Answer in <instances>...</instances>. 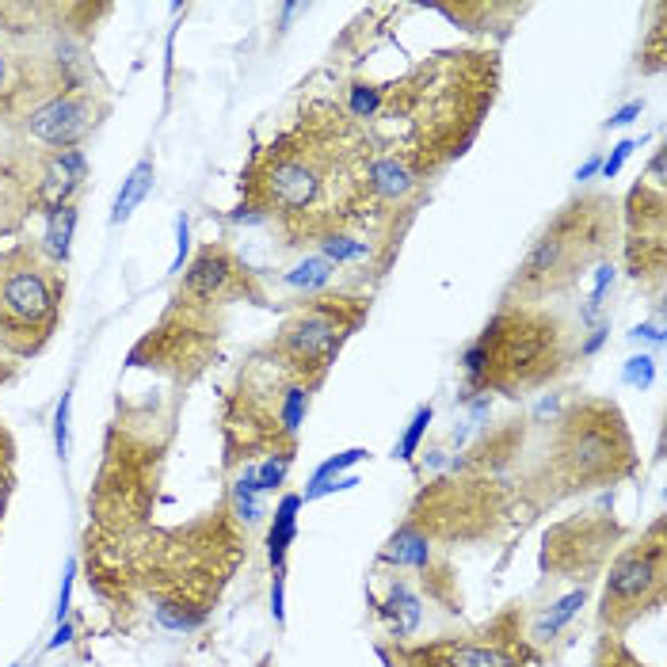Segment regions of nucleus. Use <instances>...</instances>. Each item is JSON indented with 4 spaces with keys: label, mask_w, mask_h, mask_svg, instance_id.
Here are the masks:
<instances>
[{
    "label": "nucleus",
    "mask_w": 667,
    "mask_h": 667,
    "mask_svg": "<svg viewBox=\"0 0 667 667\" xmlns=\"http://www.w3.org/2000/svg\"><path fill=\"white\" fill-rule=\"evenodd\" d=\"M374 142L344 103H309L298 122L256 149L241 176L248 210L283 229L286 244L359 233L366 225L393 229L370 199Z\"/></svg>",
    "instance_id": "f257e3e1"
},
{
    "label": "nucleus",
    "mask_w": 667,
    "mask_h": 667,
    "mask_svg": "<svg viewBox=\"0 0 667 667\" xmlns=\"http://www.w3.org/2000/svg\"><path fill=\"white\" fill-rule=\"evenodd\" d=\"M496 84V54H439L416 65L405 81L382 88V111L366 126V134L378 153L401 157L408 168L431 180L477 138L496 100Z\"/></svg>",
    "instance_id": "f03ea898"
},
{
    "label": "nucleus",
    "mask_w": 667,
    "mask_h": 667,
    "mask_svg": "<svg viewBox=\"0 0 667 667\" xmlns=\"http://www.w3.org/2000/svg\"><path fill=\"white\" fill-rule=\"evenodd\" d=\"M580 340L549 305H500L485 332L465 347L462 374L473 389L523 397L561 378L580 359Z\"/></svg>",
    "instance_id": "7ed1b4c3"
},
{
    "label": "nucleus",
    "mask_w": 667,
    "mask_h": 667,
    "mask_svg": "<svg viewBox=\"0 0 667 667\" xmlns=\"http://www.w3.org/2000/svg\"><path fill=\"white\" fill-rule=\"evenodd\" d=\"M622 233V206L610 195L584 191L568 199L530 241L504 290V305H549L580 286L591 267L610 260Z\"/></svg>",
    "instance_id": "20e7f679"
},
{
    "label": "nucleus",
    "mask_w": 667,
    "mask_h": 667,
    "mask_svg": "<svg viewBox=\"0 0 667 667\" xmlns=\"http://www.w3.org/2000/svg\"><path fill=\"white\" fill-rule=\"evenodd\" d=\"M629 469H633V439L626 416L614 401L587 397L568 405L553 420L546 443V477L557 485V496L614 485Z\"/></svg>",
    "instance_id": "39448f33"
},
{
    "label": "nucleus",
    "mask_w": 667,
    "mask_h": 667,
    "mask_svg": "<svg viewBox=\"0 0 667 667\" xmlns=\"http://www.w3.org/2000/svg\"><path fill=\"white\" fill-rule=\"evenodd\" d=\"M65 302V271L39 244H12L0 252V351L35 359L54 340Z\"/></svg>",
    "instance_id": "423d86ee"
},
{
    "label": "nucleus",
    "mask_w": 667,
    "mask_h": 667,
    "mask_svg": "<svg viewBox=\"0 0 667 667\" xmlns=\"http://www.w3.org/2000/svg\"><path fill=\"white\" fill-rule=\"evenodd\" d=\"M370 302L366 298H344V294H313L302 309H294L275 332L267 347V359L290 374L294 382L321 385L328 366L336 363L347 336L366 321Z\"/></svg>",
    "instance_id": "0eeeda50"
},
{
    "label": "nucleus",
    "mask_w": 667,
    "mask_h": 667,
    "mask_svg": "<svg viewBox=\"0 0 667 667\" xmlns=\"http://www.w3.org/2000/svg\"><path fill=\"white\" fill-rule=\"evenodd\" d=\"M664 526L656 523L648 530V538L633 542L618 553V561L610 565L607 591H603V610L599 622L607 629H626L641 614L660 607L664 599Z\"/></svg>",
    "instance_id": "6e6552de"
},
{
    "label": "nucleus",
    "mask_w": 667,
    "mask_h": 667,
    "mask_svg": "<svg viewBox=\"0 0 667 667\" xmlns=\"http://www.w3.org/2000/svg\"><path fill=\"white\" fill-rule=\"evenodd\" d=\"M111 115V103L96 88H65L61 96L35 107L27 119L16 122L23 145H42V153H65L81 149V142Z\"/></svg>",
    "instance_id": "1a4fd4ad"
},
{
    "label": "nucleus",
    "mask_w": 667,
    "mask_h": 667,
    "mask_svg": "<svg viewBox=\"0 0 667 667\" xmlns=\"http://www.w3.org/2000/svg\"><path fill=\"white\" fill-rule=\"evenodd\" d=\"M61 84H65L61 58H42V54L0 46V119L8 126H16L35 107L61 96L65 92Z\"/></svg>",
    "instance_id": "9d476101"
},
{
    "label": "nucleus",
    "mask_w": 667,
    "mask_h": 667,
    "mask_svg": "<svg viewBox=\"0 0 667 667\" xmlns=\"http://www.w3.org/2000/svg\"><path fill=\"white\" fill-rule=\"evenodd\" d=\"M237 298H256L260 290L252 283V271L241 263V256L225 244H206L203 252L191 260L187 275H183L176 302L195 305V309H214V305L237 302Z\"/></svg>",
    "instance_id": "9b49d317"
},
{
    "label": "nucleus",
    "mask_w": 667,
    "mask_h": 667,
    "mask_svg": "<svg viewBox=\"0 0 667 667\" xmlns=\"http://www.w3.org/2000/svg\"><path fill=\"white\" fill-rule=\"evenodd\" d=\"M35 210H46V153L16 142L0 149V237L16 233Z\"/></svg>",
    "instance_id": "f8f14e48"
},
{
    "label": "nucleus",
    "mask_w": 667,
    "mask_h": 667,
    "mask_svg": "<svg viewBox=\"0 0 667 667\" xmlns=\"http://www.w3.org/2000/svg\"><path fill=\"white\" fill-rule=\"evenodd\" d=\"M526 648L519 633H481L469 641H439V645L405 652V667H523Z\"/></svg>",
    "instance_id": "ddd939ff"
},
{
    "label": "nucleus",
    "mask_w": 667,
    "mask_h": 667,
    "mask_svg": "<svg viewBox=\"0 0 667 667\" xmlns=\"http://www.w3.org/2000/svg\"><path fill=\"white\" fill-rule=\"evenodd\" d=\"M667 233H645V237H626V263L637 283H660L667 260Z\"/></svg>",
    "instance_id": "4468645a"
},
{
    "label": "nucleus",
    "mask_w": 667,
    "mask_h": 667,
    "mask_svg": "<svg viewBox=\"0 0 667 667\" xmlns=\"http://www.w3.org/2000/svg\"><path fill=\"white\" fill-rule=\"evenodd\" d=\"M382 561H389V565L397 568H420V572H427V565H431V538H427V530L405 523L385 542Z\"/></svg>",
    "instance_id": "2eb2a0df"
},
{
    "label": "nucleus",
    "mask_w": 667,
    "mask_h": 667,
    "mask_svg": "<svg viewBox=\"0 0 667 667\" xmlns=\"http://www.w3.org/2000/svg\"><path fill=\"white\" fill-rule=\"evenodd\" d=\"M73 233H77V203L54 206V210H46V229H42L39 248L54 263L65 267L73 256Z\"/></svg>",
    "instance_id": "dca6fc26"
},
{
    "label": "nucleus",
    "mask_w": 667,
    "mask_h": 667,
    "mask_svg": "<svg viewBox=\"0 0 667 667\" xmlns=\"http://www.w3.org/2000/svg\"><path fill=\"white\" fill-rule=\"evenodd\" d=\"M366 450H359V446H351V450H344V454H336V458H328V462L313 473V481H309V488H305V500H321V496H328V492H344V488H355L359 485V477L351 473V477H344L347 469L355 462H363Z\"/></svg>",
    "instance_id": "f3484780"
},
{
    "label": "nucleus",
    "mask_w": 667,
    "mask_h": 667,
    "mask_svg": "<svg viewBox=\"0 0 667 667\" xmlns=\"http://www.w3.org/2000/svg\"><path fill=\"white\" fill-rule=\"evenodd\" d=\"M153 183H157V168L153 161H138L130 168V176L122 180L119 195H115V206H111V225H122L138 206L145 203V195L153 191Z\"/></svg>",
    "instance_id": "a211bd4d"
},
{
    "label": "nucleus",
    "mask_w": 667,
    "mask_h": 667,
    "mask_svg": "<svg viewBox=\"0 0 667 667\" xmlns=\"http://www.w3.org/2000/svg\"><path fill=\"white\" fill-rule=\"evenodd\" d=\"M298 511H302V496H283V504L275 507V523H271V534H267V557H271L275 572H283L286 549H290L294 530H298Z\"/></svg>",
    "instance_id": "6ab92c4d"
},
{
    "label": "nucleus",
    "mask_w": 667,
    "mask_h": 667,
    "mask_svg": "<svg viewBox=\"0 0 667 667\" xmlns=\"http://www.w3.org/2000/svg\"><path fill=\"white\" fill-rule=\"evenodd\" d=\"M332 263L324 260V256H305L294 271H286V286H294V290H305V294H324V286L332 283Z\"/></svg>",
    "instance_id": "aec40b11"
},
{
    "label": "nucleus",
    "mask_w": 667,
    "mask_h": 667,
    "mask_svg": "<svg viewBox=\"0 0 667 667\" xmlns=\"http://www.w3.org/2000/svg\"><path fill=\"white\" fill-rule=\"evenodd\" d=\"M260 485H256V465H248L241 477H237V485H233V507H237V515H241L244 523H260L263 507H260Z\"/></svg>",
    "instance_id": "412c9836"
},
{
    "label": "nucleus",
    "mask_w": 667,
    "mask_h": 667,
    "mask_svg": "<svg viewBox=\"0 0 667 667\" xmlns=\"http://www.w3.org/2000/svg\"><path fill=\"white\" fill-rule=\"evenodd\" d=\"M157 622L172 633H187V629H199L206 622L203 607H191V603H180V599H164L157 607Z\"/></svg>",
    "instance_id": "4be33fe9"
},
{
    "label": "nucleus",
    "mask_w": 667,
    "mask_h": 667,
    "mask_svg": "<svg viewBox=\"0 0 667 667\" xmlns=\"http://www.w3.org/2000/svg\"><path fill=\"white\" fill-rule=\"evenodd\" d=\"M584 587H580V591H568L565 599H561V603H557V607L549 610L546 618H542V626H538V637H553V633H561V629L568 626V622H572V618H576V614H580V607H584Z\"/></svg>",
    "instance_id": "5701e85b"
},
{
    "label": "nucleus",
    "mask_w": 667,
    "mask_h": 667,
    "mask_svg": "<svg viewBox=\"0 0 667 667\" xmlns=\"http://www.w3.org/2000/svg\"><path fill=\"white\" fill-rule=\"evenodd\" d=\"M389 614H401V618H397V637H401V633H412V629L420 626V599H416L405 584H397L389 591Z\"/></svg>",
    "instance_id": "b1692460"
},
{
    "label": "nucleus",
    "mask_w": 667,
    "mask_h": 667,
    "mask_svg": "<svg viewBox=\"0 0 667 667\" xmlns=\"http://www.w3.org/2000/svg\"><path fill=\"white\" fill-rule=\"evenodd\" d=\"M431 405H420L416 408V416H412V424H408V431L401 435V443H397V458H405V462H412L416 458V450H420V443H424L427 427H431Z\"/></svg>",
    "instance_id": "393cba45"
},
{
    "label": "nucleus",
    "mask_w": 667,
    "mask_h": 667,
    "mask_svg": "<svg viewBox=\"0 0 667 667\" xmlns=\"http://www.w3.org/2000/svg\"><path fill=\"white\" fill-rule=\"evenodd\" d=\"M12 485H16V446H12V435L0 427V519H4Z\"/></svg>",
    "instance_id": "a878e982"
},
{
    "label": "nucleus",
    "mask_w": 667,
    "mask_h": 667,
    "mask_svg": "<svg viewBox=\"0 0 667 667\" xmlns=\"http://www.w3.org/2000/svg\"><path fill=\"white\" fill-rule=\"evenodd\" d=\"M290 458H294L290 450H275L267 462L256 465V485H260V492H271V488L283 485L286 469H290Z\"/></svg>",
    "instance_id": "bb28decb"
},
{
    "label": "nucleus",
    "mask_w": 667,
    "mask_h": 667,
    "mask_svg": "<svg viewBox=\"0 0 667 667\" xmlns=\"http://www.w3.org/2000/svg\"><path fill=\"white\" fill-rule=\"evenodd\" d=\"M622 378H626V385H633V389H645V385H652V378H656V359H652V355H633L626 363V370H622Z\"/></svg>",
    "instance_id": "cd10ccee"
},
{
    "label": "nucleus",
    "mask_w": 667,
    "mask_h": 667,
    "mask_svg": "<svg viewBox=\"0 0 667 667\" xmlns=\"http://www.w3.org/2000/svg\"><path fill=\"white\" fill-rule=\"evenodd\" d=\"M69 405H73V397H69V389H65V393H61L58 416H54V446H58L61 462L69 458Z\"/></svg>",
    "instance_id": "c85d7f7f"
},
{
    "label": "nucleus",
    "mask_w": 667,
    "mask_h": 667,
    "mask_svg": "<svg viewBox=\"0 0 667 667\" xmlns=\"http://www.w3.org/2000/svg\"><path fill=\"white\" fill-rule=\"evenodd\" d=\"M595 667H645V664H637V660H633V656H629L626 648L618 645L614 637H607V645H603V652H599Z\"/></svg>",
    "instance_id": "c756f323"
},
{
    "label": "nucleus",
    "mask_w": 667,
    "mask_h": 667,
    "mask_svg": "<svg viewBox=\"0 0 667 667\" xmlns=\"http://www.w3.org/2000/svg\"><path fill=\"white\" fill-rule=\"evenodd\" d=\"M633 149H637V142H633V138H626V142H618V145H614V153H610L607 161L599 164V172H603V180H614V176L622 172V164H626L629 157H633Z\"/></svg>",
    "instance_id": "7c9ffc66"
},
{
    "label": "nucleus",
    "mask_w": 667,
    "mask_h": 667,
    "mask_svg": "<svg viewBox=\"0 0 667 667\" xmlns=\"http://www.w3.org/2000/svg\"><path fill=\"white\" fill-rule=\"evenodd\" d=\"M607 336H610V321L595 324V328H591V336H587V340H580V359H587V355H595L599 347L607 344Z\"/></svg>",
    "instance_id": "2f4dec72"
},
{
    "label": "nucleus",
    "mask_w": 667,
    "mask_h": 667,
    "mask_svg": "<svg viewBox=\"0 0 667 667\" xmlns=\"http://www.w3.org/2000/svg\"><path fill=\"white\" fill-rule=\"evenodd\" d=\"M641 111H645V100H629L622 111H614V115L607 119V130H614V126H629V122L637 119Z\"/></svg>",
    "instance_id": "473e14b6"
},
{
    "label": "nucleus",
    "mask_w": 667,
    "mask_h": 667,
    "mask_svg": "<svg viewBox=\"0 0 667 667\" xmlns=\"http://www.w3.org/2000/svg\"><path fill=\"white\" fill-rule=\"evenodd\" d=\"M183 256H187V218H176V260H172V271L183 267Z\"/></svg>",
    "instance_id": "72a5a7b5"
},
{
    "label": "nucleus",
    "mask_w": 667,
    "mask_h": 667,
    "mask_svg": "<svg viewBox=\"0 0 667 667\" xmlns=\"http://www.w3.org/2000/svg\"><path fill=\"white\" fill-rule=\"evenodd\" d=\"M271 614L275 622H283L286 610H283V572H275V587H271Z\"/></svg>",
    "instance_id": "f704fd0d"
},
{
    "label": "nucleus",
    "mask_w": 667,
    "mask_h": 667,
    "mask_svg": "<svg viewBox=\"0 0 667 667\" xmlns=\"http://www.w3.org/2000/svg\"><path fill=\"white\" fill-rule=\"evenodd\" d=\"M69 591H73V568H69V576H65V584H61V599H58V622L69 614Z\"/></svg>",
    "instance_id": "c9c22d12"
},
{
    "label": "nucleus",
    "mask_w": 667,
    "mask_h": 667,
    "mask_svg": "<svg viewBox=\"0 0 667 667\" xmlns=\"http://www.w3.org/2000/svg\"><path fill=\"white\" fill-rule=\"evenodd\" d=\"M633 336H637V340L645 336V340H652V344H664V332H660L656 324H637V328H633Z\"/></svg>",
    "instance_id": "e433bc0d"
},
{
    "label": "nucleus",
    "mask_w": 667,
    "mask_h": 667,
    "mask_svg": "<svg viewBox=\"0 0 667 667\" xmlns=\"http://www.w3.org/2000/svg\"><path fill=\"white\" fill-rule=\"evenodd\" d=\"M69 637H73V626H69V622H61V629H58V633H54V641H50V648L69 645Z\"/></svg>",
    "instance_id": "4c0bfd02"
},
{
    "label": "nucleus",
    "mask_w": 667,
    "mask_h": 667,
    "mask_svg": "<svg viewBox=\"0 0 667 667\" xmlns=\"http://www.w3.org/2000/svg\"><path fill=\"white\" fill-rule=\"evenodd\" d=\"M599 164H603V161H599V157H591V161H587L584 168H580V172H576V180H580V183H584V180H591V176H595V172H599Z\"/></svg>",
    "instance_id": "58836bf2"
},
{
    "label": "nucleus",
    "mask_w": 667,
    "mask_h": 667,
    "mask_svg": "<svg viewBox=\"0 0 667 667\" xmlns=\"http://www.w3.org/2000/svg\"><path fill=\"white\" fill-rule=\"evenodd\" d=\"M0 122H4V119H0Z\"/></svg>",
    "instance_id": "ea45409f"
}]
</instances>
